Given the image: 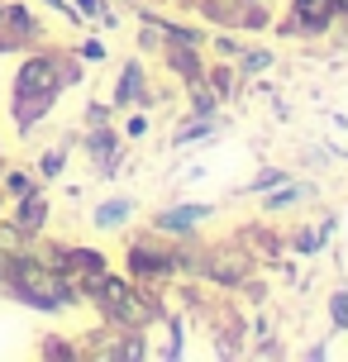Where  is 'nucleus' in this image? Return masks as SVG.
Here are the masks:
<instances>
[{
    "label": "nucleus",
    "mask_w": 348,
    "mask_h": 362,
    "mask_svg": "<svg viewBox=\"0 0 348 362\" xmlns=\"http://www.w3.org/2000/svg\"><path fill=\"white\" fill-rule=\"evenodd\" d=\"M15 291L29 300V305H62V300H67V291L57 286L48 272H38L34 262H19L15 267Z\"/></svg>",
    "instance_id": "nucleus-1"
},
{
    "label": "nucleus",
    "mask_w": 348,
    "mask_h": 362,
    "mask_svg": "<svg viewBox=\"0 0 348 362\" xmlns=\"http://www.w3.org/2000/svg\"><path fill=\"white\" fill-rule=\"evenodd\" d=\"M120 219H129V200H110V205H100L95 224H100V229H120Z\"/></svg>",
    "instance_id": "nucleus-3"
},
{
    "label": "nucleus",
    "mask_w": 348,
    "mask_h": 362,
    "mask_svg": "<svg viewBox=\"0 0 348 362\" xmlns=\"http://www.w3.org/2000/svg\"><path fill=\"white\" fill-rule=\"evenodd\" d=\"M196 219H205V210L201 205H191V210H172V215H163L158 219V229H167V234H186Z\"/></svg>",
    "instance_id": "nucleus-2"
}]
</instances>
